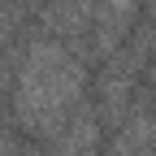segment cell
<instances>
[{"label": "cell", "mask_w": 156, "mask_h": 156, "mask_svg": "<svg viewBox=\"0 0 156 156\" xmlns=\"http://www.w3.org/2000/svg\"><path fill=\"white\" fill-rule=\"evenodd\" d=\"M134 9H139V0H91V26L100 39V56H113L122 39L134 30Z\"/></svg>", "instance_id": "2"}, {"label": "cell", "mask_w": 156, "mask_h": 156, "mask_svg": "<svg viewBox=\"0 0 156 156\" xmlns=\"http://www.w3.org/2000/svg\"><path fill=\"white\" fill-rule=\"evenodd\" d=\"M87 69L74 52L61 44H35L17 74V122L30 134H61V126L74 117V104L83 100Z\"/></svg>", "instance_id": "1"}, {"label": "cell", "mask_w": 156, "mask_h": 156, "mask_svg": "<svg viewBox=\"0 0 156 156\" xmlns=\"http://www.w3.org/2000/svg\"><path fill=\"white\" fill-rule=\"evenodd\" d=\"M48 22L61 35H78L91 26V0H52L48 5Z\"/></svg>", "instance_id": "3"}]
</instances>
